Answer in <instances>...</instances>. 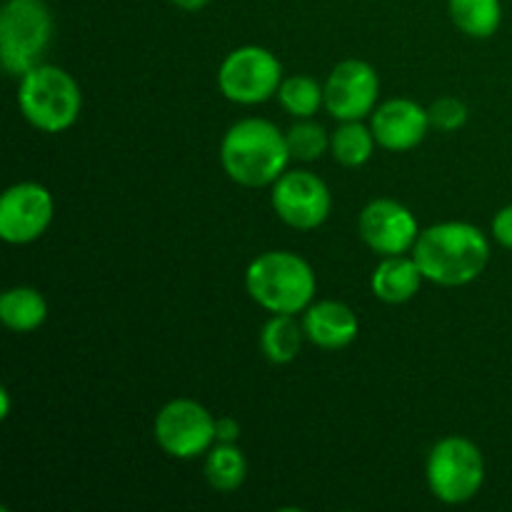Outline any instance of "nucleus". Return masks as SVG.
Here are the masks:
<instances>
[{
    "instance_id": "1",
    "label": "nucleus",
    "mask_w": 512,
    "mask_h": 512,
    "mask_svg": "<svg viewBox=\"0 0 512 512\" xmlns=\"http://www.w3.org/2000/svg\"><path fill=\"white\" fill-rule=\"evenodd\" d=\"M428 283L463 288L475 283L490 263V238L473 223L443 220L420 230L410 253Z\"/></svg>"
},
{
    "instance_id": "2",
    "label": "nucleus",
    "mask_w": 512,
    "mask_h": 512,
    "mask_svg": "<svg viewBox=\"0 0 512 512\" xmlns=\"http://www.w3.org/2000/svg\"><path fill=\"white\" fill-rule=\"evenodd\" d=\"M293 163L288 138L268 118H240L220 140V168L240 188H270Z\"/></svg>"
},
{
    "instance_id": "3",
    "label": "nucleus",
    "mask_w": 512,
    "mask_h": 512,
    "mask_svg": "<svg viewBox=\"0 0 512 512\" xmlns=\"http://www.w3.org/2000/svg\"><path fill=\"white\" fill-rule=\"evenodd\" d=\"M245 293L270 315H303L318 293L313 265L293 250H265L245 268Z\"/></svg>"
},
{
    "instance_id": "4",
    "label": "nucleus",
    "mask_w": 512,
    "mask_h": 512,
    "mask_svg": "<svg viewBox=\"0 0 512 512\" xmlns=\"http://www.w3.org/2000/svg\"><path fill=\"white\" fill-rule=\"evenodd\" d=\"M18 108L30 128L58 135L73 128L83 113V90L60 65L38 63L18 78Z\"/></svg>"
},
{
    "instance_id": "5",
    "label": "nucleus",
    "mask_w": 512,
    "mask_h": 512,
    "mask_svg": "<svg viewBox=\"0 0 512 512\" xmlns=\"http://www.w3.org/2000/svg\"><path fill=\"white\" fill-rule=\"evenodd\" d=\"M53 30V13L45 0H5L0 8V65L5 73L23 78L43 63Z\"/></svg>"
},
{
    "instance_id": "6",
    "label": "nucleus",
    "mask_w": 512,
    "mask_h": 512,
    "mask_svg": "<svg viewBox=\"0 0 512 512\" xmlns=\"http://www.w3.org/2000/svg\"><path fill=\"white\" fill-rule=\"evenodd\" d=\"M485 455L465 435H445L430 448L425 460V480L435 500L443 505H465L480 495L485 485Z\"/></svg>"
},
{
    "instance_id": "7",
    "label": "nucleus",
    "mask_w": 512,
    "mask_h": 512,
    "mask_svg": "<svg viewBox=\"0 0 512 512\" xmlns=\"http://www.w3.org/2000/svg\"><path fill=\"white\" fill-rule=\"evenodd\" d=\"M283 63L263 45H240L230 50L218 68V90L235 105H260L275 98L283 83Z\"/></svg>"
},
{
    "instance_id": "8",
    "label": "nucleus",
    "mask_w": 512,
    "mask_h": 512,
    "mask_svg": "<svg viewBox=\"0 0 512 512\" xmlns=\"http://www.w3.org/2000/svg\"><path fill=\"white\" fill-rule=\"evenodd\" d=\"M155 445L173 460L205 458L215 440V415L193 398L168 400L153 420Z\"/></svg>"
},
{
    "instance_id": "9",
    "label": "nucleus",
    "mask_w": 512,
    "mask_h": 512,
    "mask_svg": "<svg viewBox=\"0 0 512 512\" xmlns=\"http://www.w3.org/2000/svg\"><path fill=\"white\" fill-rule=\"evenodd\" d=\"M270 205L280 223L300 233H310L328 223L333 213V193L313 170L288 168L270 185Z\"/></svg>"
},
{
    "instance_id": "10",
    "label": "nucleus",
    "mask_w": 512,
    "mask_h": 512,
    "mask_svg": "<svg viewBox=\"0 0 512 512\" xmlns=\"http://www.w3.org/2000/svg\"><path fill=\"white\" fill-rule=\"evenodd\" d=\"M55 218V198L43 183L20 180L0 195V238L8 245H30L43 238Z\"/></svg>"
},
{
    "instance_id": "11",
    "label": "nucleus",
    "mask_w": 512,
    "mask_h": 512,
    "mask_svg": "<svg viewBox=\"0 0 512 512\" xmlns=\"http://www.w3.org/2000/svg\"><path fill=\"white\" fill-rule=\"evenodd\" d=\"M325 88V113L338 123L365 120L380 103V75L368 60H340L328 73Z\"/></svg>"
},
{
    "instance_id": "12",
    "label": "nucleus",
    "mask_w": 512,
    "mask_h": 512,
    "mask_svg": "<svg viewBox=\"0 0 512 512\" xmlns=\"http://www.w3.org/2000/svg\"><path fill=\"white\" fill-rule=\"evenodd\" d=\"M420 230L423 228H420L413 210L395 198L370 200L358 215L360 240L378 258L413 253Z\"/></svg>"
},
{
    "instance_id": "13",
    "label": "nucleus",
    "mask_w": 512,
    "mask_h": 512,
    "mask_svg": "<svg viewBox=\"0 0 512 512\" xmlns=\"http://www.w3.org/2000/svg\"><path fill=\"white\" fill-rule=\"evenodd\" d=\"M430 128L428 108L413 98H388L370 115V130L378 148L388 153H410L428 138Z\"/></svg>"
},
{
    "instance_id": "14",
    "label": "nucleus",
    "mask_w": 512,
    "mask_h": 512,
    "mask_svg": "<svg viewBox=\"0 0 512 512\" xmlns=\"http://www.w3.org/2000/svg\"><path fill=\"white\" fill-rule=\"evenodd\" d=\"M305 338L320 350H345L358 340L360 320L348 303L323 298L313 300L300 315Z\"/></svg>"
},
{
    "instance_id": "15",
    "label": "nucleus",
    "mask_w": 512,
    "mask_h": 512,
    "mask_svg": "<svg viewBox=\"0 0 512 512\" xmlns=\"http://www.w3.org/2000/svg\"><path fill=\"white\" fill-rule=\"evenodd\" d=\"M423 283V273H420L418 263L410 253L380 258L373 275H370V290L385 305L410 303L420 293Z\"/></svg>"
},
{
    "instance_id": "16",
    "label": "nucleus",
    "mask_w": 512,
    "mask_h": 512,
    "mask_svg": "<svg viewBox=\"0 0 512 512\" xmlns=\"http://www.w3.org/2000/svg\"><path fill=\"white\" fill-rule=\"evenodd\" d=\"M48 320V300L33 285H13L0 295V323L20 335L35 333Z\"/></svg>"
},
{
    "instance_id": "17",
    "label": "nucleus",
    "mask_w": 512,
    "mask_h": 512,
    "mask_svg": "<svg viewBox=\"0 0 512 512\" xmlns=\"http://www.w3.org/2000/svg\"><path fill=\"white\" fill-rule=\"evenodd\" d=\"M300 315H270L260 328V353L268 363L288 365L303 353L305 330Z\"/></svg>"
},
{
    "instance_id": "18",
    "label": "nucleus",
    "mask_w": 512,
    "mask_h": 512,
    "mask_svg": "<svg viewBox=\"0 0 512 512\" xmlns=\"http://www.w3.org/2000/svg\"><path fill=\"white\" fill-rule=\"evenodd\" d=\"M203 475L215 493L230 495L243 488L245 478H248V460L238 443H215L205 453Z\"/></svg>"
},
{
    "instance_id": "19",
    "label": "nucleus",
    "mask_w": 512,
    "mask_h": 512,
    "mask_svg": "<svg viewBox=\"0 0 512 512\" xmlns=\"http://www.w3.org/2000/svg\"><path fill=\"white\" fill-rule=\"evenodd\" d=\"M455 28L473 40H488L503 25V0H448Z\"/></svg>"
},
{
    "instance_id": "20",
    "label": "nucleus",
    "mask_w": 512,
    "mask_h": 512,
    "mask_svg": "<svg viewBox=\"0 0 512 512\" xmlns=\"http://www.w3.org/2000/svg\"><path fill=\"white\" fill-rule=\"evenodd\" d=\"M375 148L378 140L365 120H345L330 133V155L343 168H363L365 163H370Z\"/></svg>"
},
{
    "instance_id": "21",
    "label": "nucleus",
    "mask_w": 512,
    "mask_h": 512,
    "mask_svg": "<svg viewBox=\"0 0 512 512\" xmlns=\"http://www.w3.org/2000/svg\"><path fill=\"white\" fill-rule=\"evenodd\" d=\"M278 103L290 118L305 120L315 118L320 108H325V88L318 78L313 75H285L278 90Z\"/></svg>"
},
{
    "instance_id": "22",
    "label": "nucleus",
    "mask_w": 512,
    "mask_h": 512,
    "mask_svg": "<svg viewBox=\"0 0 512 512\" xmlns=\"http://www.w3.org/2000/svg\"><path fill=\"white\" fill-rule=\"evenodd\" d=\"M285 138H288L290 158L295 163H315L330 153V133L315 118L295 120L285 130Z\"/></svg>"
},
{
    "instance_id": "23",
    "label": "nucleus",
    "mask_w": 512,
    "mask_h": 512,
    "mask_svg": "<svg viewBox=\"0 0 512 512\" xmlns=\"http://www.w3.org/2000/svg\"><path fill=\"white\" fill-rule=\"evenodd\" d=\"M430 115V125L440 133H455V130L463 128L468 123V105L463 103L455 95H445V98H438L433 105L428 108Z\"/></svg>"
},
{
    "instance_id": "24",
    "label": "nucleus",
    "mask_w": 512,
    "mask_h": 512,
    "mask_svg": "<svg viewBox=\"0 0 512 512\" xmlns=\"http://www.w3.org/2000/svg\"><path fill=\"white\" fill-rule=\"evenodd\" d=\"M490 235H493V240L500 248L512 253V203L503 205V208L493 215V220H490Z\"/></svg>"
},
{
    "instance_id": "25",
    "label": "nucleus",
    "mask_w": 512,
    "mask_h": 512,
    "mask_svg": "<svg viewBox=\"0 0 512 512\" xmlns=\"http://www.w3.org/2000/svg\"><path fill=\"white\" fill-rule=\"evenodd\" d=\"M240 423L233 415H223V418H215V440L218 443H238L240 440Z\"/></svg>"
},
{
    "instance_id": "26",
    "label": "nucleus",
    "mask_w": 512,
    "mask_h": 512,
    "mask_svg": "<svg viewBox=\"0 0 512 512\" xmlns=\"http://www.w3.org/2000/svg\"><path fill=\"white\" fill-rule=\"evenodd\" d=\"M170 3H173L175 8L185 10V13H198V10H203L210 0H170Z\"/></svg>"
},
{
    "instance_id": "27",
    "label": "nucleus",
    "mask_w": 512,
    "mask_h": 512,
    "mask_svg": "<svg viewBox=\"0 0 512 512\" xmlns=\"http://www.w3.org/2000/svg\"><path fill=\"white\" fill-rule=\"evenodd\" d=\"M10 418V393L8 390H0V420Z\"/></svg>"
}]
</instances>
